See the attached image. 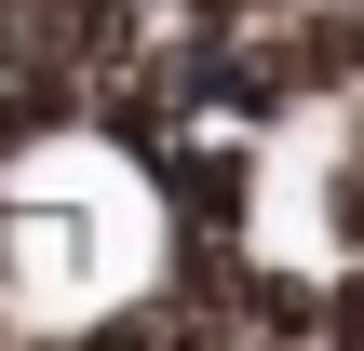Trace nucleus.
<instances>
[{
	"mask_svg": "<svg viewBox=\"0 0 364 351\" xmlns=\"http://www.w3.org/2000/svg\"><path fill=\"white\" fill-rule=\"evenodd\" d=\"M324 338H364V284H338V325H324Z\"/></svg>",
	"mask_w": 364,
	"mask_h": 351,
	"instance_id": "obj_5",
	"label": "nucleus"
},
{
	"mask_svg": "<svg viewBox=\"0 0 364 351\" xmlns=\"http://www.w3.org/2000/svg\"><path fill=\"white\" fill-rule=\"evenodd\" d=\"M0 271H14V203H0Z\"/></svg>",
	"mask_w": 364,
	"mask_h": 351,
	"instance_id": "obj_6",
	"label": "nucleus"
},
{
	"mask_svg": "<svg viewBox=\"0 0 364 351\" xmlns=\"http://www.w3.org/2000/svg\"><path fill=\"white\" fill-rule=\"evenodd\" d=\"M284 68H297L311 95H351L364 81V0H311V14L284 27Z\"/></svg>",
	"mask_w": 364,
	"mask_h": 351,
	"instance_id": "obj_2",
	"label": "nucleus"
},
{
	"mask_svg": "<svg viewBox=\"0 0 364 351\" xmlns=\"http://www.w3.org/2000/svg\"><path fill=\"white\" fill-rule=\"evenodd\" d=\"M324 230H338V243H364V162H338V176H324Z\"/></svg>",
	"mask_w": 364,
	"mask_h": 351,
	"instance_id": "obj_4",
	"label": "nucleus"
},
{
	"mask_svg": "<svg viewBox=\"0 0 364 351\" xmlns=\"http://www.w3.org/2000/svg\"><path fill=\"white\" fill-rule=\"evenodd\" d=\"M135 27H149V0H81V68H122Z\"/></svg>",
	"mask_w": 364,
	"mask_h": 351,
	"instance_id": "obj_3",
	"label": "nucleus"
},
{
	"mask_svg": "<svg viewBox=\"0 0 364 351\" xmlns=\"http://www.w3.org/2000/svg\"><path fill=\"white\" fill-rule=\"evenodd\" d=\"M149 176H162V203H176V230H243V216H257V162H243L230 135H189V149H162Z\"/></svg>",
	"mask_w": 364,
	"mask_h": 351,
	"instance_id": "obj_1",
	"label": "nucleus"
}]
</instances>
